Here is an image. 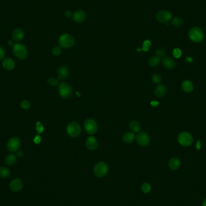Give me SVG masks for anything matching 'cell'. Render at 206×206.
I'll list each match as a JSON object with an SVG mask.
<instances>
[{
	"label": "cell",
	"mask_w": 206,
	"mask_h": 206,
	"mask_svg": "<svg viewBox=\"0 0 206 206\" xmlns=\"http://www.w3.org/2000/svg\"><path fill=\"white\" fill-rule=\"evenodd\" d=\"M160 62V57L157 56L151 57L149 60V65L152 67L157 66Z\"/></svg>",
	"instance_id": "obj_23"
},
{
	"label": "cell",
	"mask_w": 206,
	"mask_h": 206,
	"mask_svg": "<svg viewBox=\"0 0 206 206\" xmlns=\"http://www.w3.org/2000/svg\"><path fill=\"white\" fill-rule=\"evenodd\" d=\"M59 44L61 48H70L75 44V39L74 37L69 34H63L59 37Z\"/></svg>",
	"instance_id": "obj_1"
},
{
	"label": "cell",
	"mask_w": 206,
	"mask_h": 206,
	"mask_svg": "<svg viewBox=\"0 0 206 206\" xmlns=\"http://www.w3.org/2000/svg\"><path fill=\"white\" fill-rule=\"evenodd\" d=\"M162 64L163 66L167 69H172L176 66L175 61L169 57H164L162 60Z\"/></svg>",
	"instance_id": "obj_15"
},
{
	"label": "cell",
	"mask_w": 206,
	"mask_h": 206,
	"mask_svg": "<svg viewBox=\"0 0 206 206\" xmlns=\"http://www.w3.org/2000/svg\"><path fill=\"white\" fill-rule=\"evenodd\" d=\"M152 81L154 83L159 85L162 82V77L159 74H154L152 77Z\"/></svg>",
	"instance_id": "obj_29"
},
{
	"label": "cell",
	"mask_w": 206,
	"mask_h": 206,
	"mask_svg": "<svg viewBox=\"0 0 206 206\" xmlns=\"http://www.w3.org/2000/svg\"><path fill=\"white\" fill-rule=\"evenodd\" d=\"M181 89L185 92H191L193 90V84L191 81H184L181 85Z\"/></svg>",
	"instance_id": "obj_21"
},
{
	"label": "cell",
	"mask_w": 206,
	"mask_h": 206,
	"mask_svg": "<svg viewBox=\"0 0 206 206\" xmlns=\"http://www.w3.org/2000/svg\"><path fill=\"white\" fill-rule=\"evenodd\" d=\"M156 54L157 56L159 57H163L166 56V52L165 51L164 49L163 48H159V49H157L156 51Z\"/></svg>",
	"instance_id": "obj_30"
},
{
	"label": "cell",
	"mask_w": 206,
	"mask_h": 206,
	"mask_svg": "<svg viewBox=\"0 0 206 206\" xmlns=\"http://www.w3.org/2000/svg\"><path fill=\"white\" fill-rule=\"evenodd\" d=\"M86 146L89 150H95L98 147V142L94 137L90 136L86 141Z\"/></svg>",
	"instance_id": "obj_14"
},
{
	"label": "cell",
	"mask_w": 206,
	"mask_h": 206,
	"mask_svg": "<svg viewBox=\"0 0 206 206\" xmlns=\"http://www.w3.org/2000/svg\"><path fill=\"white\" fill-rule=\"evenodd\" d=\"M36 131L38 134H41L44 131V126L40 122H37L36 123Z\"/></svg>",
	"instance_id": "obj_35"
},
{
	"label": "cell",
	"mask_w": 206,
	"mask_h": 206,
	"mask_svg": "<svg viewBox=\"0 0 206 206\" xmlns=\"http://www.w3.org/2000/svg\"><path fill=\"white\" fill-rule=\"evenodd\" d=\"M86 18H87V15L86 12L82 10H77L76 12H74L72 16L73 20L75 22L78 23V24L83 22L86 20Z\"/></svg>",
	"instance_id": "obj_12"
},
{
	"label": "cell",
	"mask_w": 206,
	"mask_h": 206,
	"mask_svg": "<svg viewBox=\"0 0 206 206\" xmlns=\"http://www.w3.org/2000/svg\"><path fill=\"white\" fill-rule=\"evenodd\" d=\"M134 139V134L132 132H127L122 136V140L125 144L132 143Z\"/></svg>",
	"instance_id": "obj_22"
},
{
	"label": "cell",
	"mask_w": 206,
	"mask_h": 206,
	"mask_svg": "<svg viewBox=\"0 0 206 206\" xmlns=\"http://www.w3.org/2000/svg\"><path fill=\"white\" fill-rule=\"evenodd\" d=\"M181 54H182V52H181V51L180 49L177 48H175L174 50V51H173V56H174V57L175 58H176V59L180 58L181 57Z\"/></svg>",
	"instance_id": "obj_34"
},
{
	"label": "cell",
	"mask_w": 206,
	"mask_h": 206,
	"mask_svg": "<svg viewBox=\"0 0 206 206\" xmlns=\"http://www.w3.org/2000/svg\"><path fill=\"white\" fill-rule=\"evenodd\" d=\"M189 38L192 42L198 43L203 41L204 38V33L203 30L199 27H193L189 31Z\"/></svg>",
	"instance_id": "obj_2"
},
{
	"label": "cell",
	"mask_w": 206,
	"mask_h": 206,
	"mask_svg": "<svg viewBox=\"0 0 206 206\" xmlns=\"http://www.w3.org/2000/svg\"><path fill=\"white\" fill-rule=\"evenodd\" d=\"M21 145V141L17 137H12L7 144V148L10 152H15L18 151Z\"/></svg>",
	"instance_id": "obj_11"
},
{
	"label": "cell",
	"mask_w": 206,
	"mask_h": 206,
	"mask_svg": "<svg viewBox=\"0 0 206 206\" xmlns=\"http://www.w3.org/2000/svg\"><path fill=\"white\" fill-rule=\"evenodd\" d=\"M65 16L66 17V18H70V17H72L73 16V14H72V12L70 11V10H66L65 14H64Z\"/></svg>",
	"instance_id": "obj_39"
},
{
	"label": "cell",
	"mask_w": 206,
	"mask_h": 206,
	"mask_svg": "<svg viewBox=\"0 0 206 206\" xmlns=\"http://www.w3.org/2000/svg\"><path fill=\"white\" fill-rule=\"evenodd\" d=\"M186 61H188L189 63H191L193 61V59L192 57H188L186 58Z\"/></svg>",
	"instance_id": "obj_43"
},
{
	"label": "cell",
	"mask_w": 206,
	"mask_h": 206,
	"mask_svg": "<svg viewBox=\"0 0 206 206\" xmlns=\"http://www.w3.org/2000/svg\"><path fill=\"white\" fill-rule=\"evenodd\" d=\"M52 53L53 54L54 56H58L59 55H60L61 53V49L60 46H56L54 47L53 50H52Z\"/></svg>",
	"instance_id": "obj_33"
},
{
	"label": "cell",
	"mask_w": 206,
	"mask_h": 206,
	"mask_svg": "<svg viewBox=\"0 0 206 206\" xmlns=\"http://www.w3.org/2000/svg\"><path fill=\"white\" fill-rule=\"evenodd\" d=\"M24 36V31L21 28H17L14 30L12 38L15 42H19L22 39Z\"/></svg>",
	"instance_id": "obj_16"
},
{
	"label": "cell",
	"mask_w": 206,
	"mask_h": 206,
	"mask_svg": "<svg viewBox=\"0 0 206 206\" xmlns=\"http://www.w3.org/2000/svg\"><path fill=\"white\" fill-rule=\"evenodd\" d=\"M59 94L63 98H69L73 92V90L71 86L67 83L63 82L59 85L58 88Z\"/></svg>",
	"instance_id": "obj_7"
},
{
	"label": "cell",
	"mask_w": 206,
	"mask_h": 206,
	"mask_svg": "<svg viewBox=\"0 0 206 206\" xmlns=\"http://www.w3.org/2000/svg\"><path fill=\"white\" fill-rule=\"evenodd\" d=\"M4 54H5L4 50L3 49V48L1 46H0V60L4 58Z\"/></svg>",
	"instance_id": "obj_38"
},
{
	"label": "cell",
	"mask_w": 206,
	"mask_h": 206,
	"mask_svg": "<svg viewBox=\"0 0 206 206\" xmlns=\"http://www.w3.org/2000/svg\"><path fill=\"white\" fill-rule=\"evenodd\" d=\"M169 167L172 170L178 169L180 166V160L177 157H172L169 161Z\"/></svg>",
	"instance_id": "obj_20"
},
{
	"label": "cell",
	"mask_w": 206,
	"mask_h": 206,
	"mask_svg": "<svg viewBox=\"0 0 206 206\" xmlns=\"http://www.w3.org/2000/svg\"><path fill=\"white\" fill-rule=\"evenodd\" d=\"M151 186L150 184H149L148 183H144L142 184V187H141V189L142 191H143V192L147 193H148L149 192L151 191Z\"/></svg>",
	"instance_id": "obj_32"
},
{
	"label": "cell",
	"mask_w": 206,
	"mask_h": 206,
	"mask_svg": "<svg viewBox=\"0 0 206 206\" xmlns=\"http://www.w3.org/2000/svg\"><path fill=\"white\" fill-rule=\"evenodd\" d=\"M157 20L162 24L168 22L172 19V14L168 10H160L156 15Z\"/></svg>",
	"instance_id": "obj_9"
},
{
	"label": "cell",
	"mask_w": 206,
	"mask_h": 206,
	"mask_svg": "<svg viewBox=\"0 0 206 206\" xmlns=\"http://www.w3.org/2000/svg\"><path fill=\"white\" fill-rule=\"evenodd\" d=\"M17 160L16 156L14 154L8 155L6 159V164L8 166H12L14 164Z\"/></svg>",
	"instance_id": "obj_25"
},
{
	"label": "cell",
	"mask_w": 206,
	"mask_h": 206,
	"mask_svg": "<svg viewBox=\"0 0 206 206\" xmlns=\"http://www.w3.org/2000/svg\"><path fill=\"white\" fill-rule=\"evenodd\" d=\"M172 24L176 27H180L183 25L184 21H183V19L180 17H175L172 19Z\"/></svg>",
	"instance_id": "obj_26"
},
{
	"label": "cell",
	"mask_w": 206,
	"mask_h": 206,
	"mask_svg": "<svg viewBox=\"0 0 206 206\" xmlns=\"http://www.w3.org/2000/svg\"><path fill=\"white\" fill-rule=\"evenodd\" d=\"M130 128L134 132H139L141 130V124L136 121H132L130 123Z\"/></svg>",
	"instance_id": "obj_24"
},
{
	"label": "cell",
	"mask_w": 206,
	"mask_h": 206,
	"mask_svg": "<svg viewBox=\"0 0 206 206\" xmlns=\"http://www.w3.org/2000/svg\"><path fill=\"white\" fill-rule=\"evenodd\" d=\"M2 66L7 71L12 70L15 68V62L10 58L5 59L2 61Z\"/></svg>",
	"instance_id": "obj_19"
},
{
	"label": "cell",
	"mask_w": 206,
	"mask_h": 206,
	"mask_svg": "<svg viewBox=\"0 0 206 206\" xmlns=\"http://www.w3.org/2000/svg\"><path fill=\"white\" fill-rule=\"evenodd\" d=\"M159 104V103L158 101H152L151 102V105L154 106V107H156V106H157Z\"/></svg>",
	"instance_id": "obj_42"
},
{
	"label": "cell",
	"mask_w": 206,
	"mask_h": 206,
	"mask_svg": "<svg viewBox=\"0 0 206 206\" xmlns=\"http://www.w3.org/2000/svg\"><path fill=\"white\" fill-rule=\"evenodd\" d=\"M8 44L9 45H13V41H8Z\"/></svg>",
	"instance_id": "obj_44"
},
{
	"label": "cell",
	"mask_w": 206,
	"mask_h": 206,
	"mask_svg": "<svg viewBox=\"0 0 206 206\" xmlns=\"http://www.w3.org/2000/svg\"><path fill=\"white\" fill-rule=\"evenodd\" d=\"M109 171V167L106 163L104 162H100L97 163L94 168L93 172L94 174L98 178H102L104 177Z\"/></svg>",
	"instance_id": "obj_4"
},
{
	"label": "cell",
	"mask_w": 206,
	"mask_h": 206,
	"mask_svg": "<svg viewBox=\"0 0 206 206\" xmlns=\"http://www.w3.org/2000/svg\"><path fill=\"white\" fill-rule=\"evenodd\" d=\"M23 187L22 181L19 178H15L10 183V188L14 192H17L21 190Z\"/></svg>",
	"instance_id": "obj_13"
},
{
	"label": "cell",
	"mask_w": 206,
	"mask_h": 206,
	"mask_svg": "<svg viewBox=\"0 0 206 206\" xmlns=\"http://www.w3.org/2000/svg\"><path fill=\"white\" fill-rule=\"evenodd\" d=\"M201 142L200 140H198L196 142V148L199 150L201 149Z\"/></svg>",
	"instance_id": "obj_40"
},
{
	"label": "cell",
	"mask_w": 206,
	"mask_h": 206,
	"mask_svg": "<svg viewBox=\"0 0 206 206\" xmlns=\"http://www.w3.org/2000/svg\"><path fill=\"white\" fill-rule=\"evenodd\" d=\"M13 53L18 59H25L27 57L28 52L25 45L22 44H16L13 46Z\"/></svg>",
	"instance_id": "obj_3"
},
{
	"label": "cell",
	"mask_w": 206,
	"mask_h": 206,
	"mask_svg": "<svg viewBox=\"0 0 206 206\" xmlns=\"http://www.w3.org/2000/svg\"><path fill=\"white\" fill-rule=\"evenodd\" d=\"M48 83L53 86H56L57 85H59V81L58 80L54 78H49L48 80Z\"/></svg>",
	"instance_id": "obj_31"
},
{
	"label": "cell",
	"mask_w": 206,
	"mask_h": 206,
	"mask_svg": "<svg viewBox=\"0 0 206 206\" xmlns=\"http://www.w3.org/2000/svg\"><path fill=\"white\" fill-rule=\"evenodd\" d=\"M151 45V41H149V40H146V41H145L143 43L142 48L141 49H137V51H140V50H142V51H145V52H147V51H148L149 50V49L150 48Z\"/></svg>",
	"instance_id": "obj_28"
},
{
	"label": "cell",
	"mask_w": 206,
	"mask_h": 206,
	"mask_svg": "<svg viewBox=\"0 0 206 206\" xmlns=\"http://www.w3.org/2000/svg\"><path fill=\"white\" fill-rule=\"evenodd\" d=\"M167 92L166 87L163 85H158L154 90V93L157 97H163Z\"/></svg>",
	"instance_id": "obj_17"
},
{
	"label": "cell",
	"mask_w": 206,
	"mask_h": 206,
	"mask_svg": "<svg viewBox=\"0 0 206 206\" xmlns=\"http://www.w3.org/2000/svg\"><path fill=\"white\" fill-rule=\"evenodd\" d=\"M203 206H206V198L204 200V202H203Z\"/></svg>",
	"instance_id": "obj_45"
},
{
	"label": "cell",
	"mask_w": 206,
	"mask_h": 206,
	"mask_svg": "<svg viewBox=\"0 0 206 206\" xmlns=\"http://www.w3.org/2000/svg\"><path fill=\"white\" fill-rule=\"evenodd\" d=\"M69 70L67 67L65 66H62L60 67L57 71L58 78L60 80H65L68 77Z\"/></svg>",
	"instance_id": "obj_18"
},
{
	"label": "cell",
	"mask_w": 206,
	"mask_h": 206,
	"mask_svg": "<svg viewBox=\"0 0 206 206\" xmlns=\"http://www.w3.org/2000/svg\"><path fill=\"white\" fill-rule=\"evenodd\" d=\"M84 128L89 134L92 135L95 134L98 130V124L97 122L92 118H88L84 122Z\"/></svg>",
	"instance_id": "obj_6"
},
{
	"label": "cell",
	"mask_w": 206,
	"mask_h": 206,
	"mask_svg": "<svg viewBox=\"0 0 206 206\" xmlns=\"http://www.w3.org/2000/svg\"><path fill=\"white\" fill-rule=\"evenodd\" d=\"M21 106L23 109L27 110V109H29L30 107V103L29 101L25 100V101H23L21 103Z\"/></svg>",
	"instance_id": "obj_36"
},
{
	"label": "cell",
	"mask_w": 206,
	"mask_h": 206,
	"mask_svg": "<svg viewBox=\"0 0 206 206\" xmlns=\"http://www.w3.org/2000/svg\"><path fill=\"white\" fill-rule=\"evenodd\" d=\"M17 154H18V156L19 157H22V156H24V153L22 152V151H21V150H19V151H18V153H17Z\"/></svg>",
	"instance_id": "obj_41"
},
{
	"label": "cell",
	"mask_w": 206,
	"mask_h": 206,
	"mask_svg": "<svg viewBox=\"0 0 206 206\" xmlns=\"http://www.w3.org/2000/svg\"><path fill=\"white\" fill-rule=\"evenodd\" d=\"M136 141L140 146L146 147L150 143L149 136L144 132L139 133L136 137Z\"/></svg>",
	"instance_id": "obj_10"
},
{
	"label": "cell",
	"mask_w": 206,
	"mask_h": 206,
	"mask_svg": "<svg viewBox=\"0 0 206 206\" xmlns=\"http://www.w3.org/2000/svg\"><path fill=\"white\" fill-rule=\"evenodd\" d=\"M193 137L191 134L188 132L181 133L178 136V143L183 147H189L193 142Z\"/></svg>",
	"instance_id": "obj_5"
},
{
	"label": "cell",
	"mask_w": 206,
	"mask_h": 206,
	"mask_svg": "<svg viewBox=\"0 0 206 206\" xmlns=\"http://www.w3.org/2000/svg\"><path fill=\"white\" fill-rule=\"evenodd\" d=\"M41 142V137L39 135H38L36 136L34 139V142L36 144H40V142Z\"/></svg>",
	"instance_id": "obj_37"
},
{
	"label": "cell",
	"mask_w": 206,
	"mask_h": 206,
	"mask_svg": "<svg viewBox=\"0 0 206 206\" xmlns=\"http://www.w3.org/2000/svg\"><path fill=\"white\" fill-rule=\"evenodd\" d=\"M66 131L69 136L76 137L80 134L81 132V128L77 122H72L68 125Z\"/></svg>",
	"instance_id": "obj_8"
},
{
	"label": "cell",
	"mask_w": 206,
	"mask_h": 206,
	"mask_svg": "<svg viewBox=\"0 0 206 206\" xmlns=\"http://www.w3.org/2000/svg\"><path fill=\"white\" fill-rule=\"evenodd\" d=\"M10 175V171L8 168L1 166L0 167V177L2 178H6Z\"/></svg>",
	"instance_id": "obj_27"
}]
</instances>
